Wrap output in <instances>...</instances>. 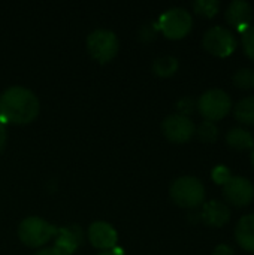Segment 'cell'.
Masks as SVG:
<instances>
[{
    "mask_svg": "<svg viewBox=\"0 0 254 255\" xmlns=\"http://www.w3.org/2000/svg\"><path fill=\"white\" fill-rule=\"evenodd\" d=\"M196 134L204 143H214L219 137V128L211 121H202L196 128Z\"/></svg>",
    "mask_w": 254,
    "mask_h": 255,
    "instance_id": "19",
    "label": "cell"
},
{
    "mask_svg": "<svg viewBox=\"0 0 254 255\" xmlns=\"http://www.w3.org/2000/svg\"><path fill=\"white\" fill-rule=\"evenodd\" d=\"M87 51L99 63H108L114 60L118 54L120 43L114 31L106 28L94 30L87 37Z\"/></svg>",
    "mask_w": 254,
    "mask_h": 255,
    "instance_id": "4",
    "label": "cell"
},
{
    "mask_svg": "<svg viewBox=\"0 0 254 255\" xmlns=\"http://www.w3.org/2000/svg\"><path fill=\"white\" fill-rule=\"evenodd\" d=\"M202 45L207 52L214 57H229L237 49V39L234 33L225 27H211L204 34Z\"/></svg>",
    "mask_w": 254,
    "mask_h": 255,
    "instance_id": "7",
    "label": "cell"
},
{
    "mask_svg": "<svg viewBox=\"0 0 254 255\" xmlns=\"http://www.w3.org/2000/svg\"><path fill=\"white\" fill-rule=\"evenodd\" d=\"M226 143L237 151H247L254 148V137L253 134L244 128L235 127L231 128L226 134Z\"/></svg>",
    "mask_w": 254,
    "mask_h": 255,
    "instance_id": "15",
    "label": "cell"
},
{
    "mask_svg": "<svg viewBox=\"0 0 254 255\" xmlns=\"http://www.w3.org/2000/svg\"><path fill=\"white\" fill-rule=\"evenodd\" d=\"M34 255H58L52 248H46V250H42V251H39V253H36Z\"/></svg>",
    "mask_w": 254,
    "mask_h": 255,
    "instance_id": "28",
    "label": "cell"
},
{
    "mask_svg": "<svg viewBox=\"0 0 254 255\" xmlns=\"http://www.w3.org/2000/svg\"><path fill=\"white\" fill-rule=\"evenodd\" d=\"M234 115L238 123L246 126H254V96H247L241 99L234 108Z\"/></svg>",
    "mask_w": 254,
    "mask_h": 255,
    "instance_id": "16",
    "label": "cell"
},
{
    "mask_svg": "<svg viewBox=\"0 0 254 255\" xmlns=\"http://www.w3.org/2000/svg\"><path fill=\"white\" fill-rule=\"evenodd\" d=\"M193 10L199 16L213 18L220 10V1H217V0H196L193 3Z\"/></svg>",
    "mask_w": 254,
    "mask_h": 255,
    "instance_id": "18",
    "label": "cell"
},
{
    "mask_svg": "<svg viewBox=\"0 0 254 255\" xmlns=\"http://www.w3.org/2000/svg\"><path fill=\"white\" fill-rule=\"evenodd\" d=\"M232 109V99L231 96L220 90L213 88L205 91L198 100V111L205 118V121H219L223 120Z\"/></svg>",
    "mask_w": 254,
    "mask_h": 255,
    "instance_id": "5",
    "label": "cell"
},
{
    "mask_svg": "<svg viewBox=\"0 0 254 255\" xmlns=\"http://www.w3.org/2000/svg\"><path fill=\"white\" fill-rule=\"evenodd\" d=\"M55 235L57 227L39 217H28L22 220L18 227L19 241L30 248H39L48 244L51 239L55 238Z\"/></svg>",
    "mask_w": 254,
    "mask_h": 255,
    "instance_id": "3",
    "label": "cell"
},
{
    "mask_svg": "<svg viewBox=\"0 0 254 255\" xmlns=\"http://www.w3.org/2000/svg\"><path fill=\"white\" fill-rule=\"evenodd\" d=\"M241 43L246 55L254 61V25H250L241 33Z\"/></svg>",
    "mask_w": 254,
    "mask_h": 255,
    "instance_id": "21",
    "label": "cell"
},
{
    "mask_svg": "<svg viewBox=\"0 0 254 255\" xmlns=\"http://www.w3.org/2000/svg\"><path fill=\"white\" fill-rule=\"evenodd\" d=\"M82 239L84 233L79 226H67L57 229L52 250L58 255H73L82 244Z\"/></svg>",
    "mask_w": 254,
    "mask_h": 255,
    "instance_id": "10",
    "label": "cell"
},
{
    "mask_svg": "<svg viewBox=\"0 0 254 255\" xmlns=\"http://www.w3.org/2000/svg\"><path fill=\"white\" fill-rule=\"evenodd\" d=\"M253 16L254 13L252 4L249 1H244V0H234L225 12L226 22L241 33L250 27Z\"/></svg>",
    "mask_w": 254,
    "mask_h": 255,
    "instance_id": "12",
    "label": "cell"
},
{
    "mask_svg": "<svg viewBox=\"0 0 254 255\" xmlns=\"http://www.w3.org/2000/svg\"><path fill=\"white\" fill-rule=\"evenodd\" d=\"M252 164H253V167H254V151H253V154H252Z\"/></svg>",
    "mask_w": 254,
    "mask_h": 255,
    "instance_id": "29",
    "label": "cell"
},
{
    "mask_svg": "<svg viewBox=\"0 0 254 255\" xmlns=\"http://www.w3.org/2000/svg\"><path fill=\"white\" fill-rule=\"evenodd\" d=\"M211 176H213L214 182H216V184H220V185H225V184L232 178L231 170H229L226 166H217V167L213 170Z\"/></svg>",
    "mask_w": 254,
    "mask_h": 255,
    "instance_id": "22",
    "label": "cell"
},
{
    "mask_svg": "<svg viewBox=\"0 0 254 255\" xmlns=\"http://www.w3.org/2000/svg\"><path fill=\"white\" fill-rule=\"evenodd\" d=\"M234 85L240 90H252L254 88V70L253 69H240L232 76Z\"/></svg>",
    "mask_w": 254,
    "mask_h": 255,
    "instance_id": "20",
    "label": "cell"
},
{
    "mask_svg": "<svg viewBox=\"0 0 254 255\" xmlns=\"http://www.w3.org/2000/svg\"><path fill=\"white\" fill-rule=\"evenodd\" d=\"M157 31H159L157 24H156V22H150V24H145V25L141 28L139 37H141L142 40H145V42H150V40H153V39L156 37Z\"/></svg>",
    "mask_w": 254,
    "mask_h": 255,
    "instance_id": "23",
    "label": "cell"
},
{
    "mask_svg": "<svg viewBox=\"0 0 254 255\" xmlns=\"http://www.w3.org/2000/svg\"><path fill=\"white\" fill-rule=\"evenodd\" d=\"M6 142H7V134H6V128L3 124H0V152L4 149L6 146Z\"/></svg>",
    "mask_w": 254,
    "mask_h": 255,
    "instance_id": "26",
    "label": "cell"
},
{
    "mask_svg": "<svg viewBox=\"0 0 254 255\" xmlns=\"http://www.w3.org/2000/svg\"><path fill=\"white\" fill-rule=\"evenodd\" d=\"M162 131L165 137L172 143H186L196 133V127L189 117L174 114L163 120Z\"/></svg>",
    "mask_w": 254,
    "mask_h": 255,
    "instance_id": "8",
    "label": "cell"
},
{
    "mask_svg": "<svg viewBox=\"0 0 254 255\" xmlns=\"http://www.w3.org/2000/svg\"><path fill=\"white\" fill-rule=\"evenodd\" d=\"M193 108H195V103H193V100L189 99V97H184V99H181V100L178 102L180 115L187 117V114H190V112L193 111Z\"/></svg>",
    "mask_w": 254,
    "mask_h": 255,
    "instance_id": "24",
    "label": "cell"
},
{
    "mask_svg": "<svg viewBox=\"0 0 254 255\" xmlns=\"http://www.w3.org/2000/svg\"><path fill=\"white\" fill-rule=\"evenodd\" d=\"M87 238H88L90 244L100 251L114 250L117 245V241H118V235H117L115 229L105 221L93 223L88 227Z\"/></svg>",
    "mask_w": 254,
    "mask_h": 255,
    "instance_id": "11",
    "label": "cell"
},
{
    "mask_svg": "<svg viewBox=\"0 0 254 255\" xmlns=\"http://www.w3.org/2000/svg\"><path fill=\"white\" fill-rule=\"evenodd\" d=\"M178 70V60L172 55H163L154 60L153 72L160 78H169Z\"/></svg>",
    "mask_w": 254,
    "mask_h": 255,
    "instance_id": "17",
    "label": "cell"
},
{
    "mask_svg": "<svg viewBox=\"0 0 254 255\" xmlns=\"http://www.w3.org/2000/svg\"><path fill=\"white\" fill-rule=\"evenodd\" d=\"M223 196L228 203L244 208L254 200V185L243 176H232L223 185Z\"/></svg>",
    "mask_w": 254,
    "mask_h": 255,
    "instance_id": "9",
    "label": "cell"
},
{
    "mask_svg": "<svg viewBox=\"0 0 254 255\" xmlns=\"http://www.w3.org/2000/svg\"><path fill=\"white\" fill-rule=\"evenodd\" d=\"M235 239L243 250L254 253V214L240 218L235 227Z\"/></svg>",
    "mask_w": 254,
    "mask_h": 255,
    "instance_id": "14",
    "label": "cell"
},
{
    "mask_svg": "<svg viewBox=\"0 0 254 255\" xmlns=\"http://www.w3.org/2000/svg\"><path fill=\"white\" fill-rule=\"evenodd\" d=\"M201 218L207 226L211 227H223L231 220V209L226 203L219 200H211L204 205Z\"/></svg>",
    "mask_w": 254,
    "mask_h": 255,
    "instance_id": "13",
    "label": "cell"
},
{
    "mask_svg": "<svg viewBox=\"0 0 254 255\" xmlns=\"http://www.w3.org/2000/svg\"><path fill=\"white\" fill-rule=\"evenodd\" d=\"M40 111L37 96L25 87H10L0 94V120L10 124H28Z\"/></svg>",
    "mask_w": 254,
    "mask_h": 255,
    "instance_id": "1",
    "label": "cell"
},
{
    "mask_svg": "<svg viewBox=\"0 0 254 255\" xmlns=\"http://www.w3.org/2000/svg\"><path fill=\"white\" fill-rule=\"evenodd\" d=\"M159 30L166 36L168 39L177 40L186 37L192 27H193V18L190 12H187L183 7H172L162 13V16L157 21Z\"/></svg>",
    "mask_w": 254,
    "mask_h": 255,
    "instance_id": "6",
    "label": "cell"
},
{
    "mask_svg": "<svg viewBox=\"0 0 254 255\" xmlns=\"http://www.w3.org/2000/svg\"><path fill=\"white\" fill-rule=\"evenodd\" d=\"M97 255H124L123 250L121 248H114V250H109V251H103L100 254Z\"/></svg>",
    "mask_w": 254,
    "mask_h": 255,
    "instance_id": "27",
    "label": "cell"
},
{
    "mask_svg": "<svg viewBox=\"0 0 254 255\" xmlns=\"http://www.w3.org/2000/svg\"><path fill=\"white\" fill-rule=\"evenodd\" d=\"M171 199L175 205L186 209H195L205 200V187L195 176H181L169 188Z\"/></svg>",
    "mask_w": 254,
    "mask_h": 255,
    "instance_id": "2",
    "label": "cell"
},
{
    "mask_svg": "<svg viewBox=\"0 0 254 255\" xmlns=\"http://www.w3.org/2000/svg\"><path fill=\"white\" fill-rule=\"evenodd\" d=\"M213 255H235V251H234L232 247H229L226 244H222V245H219V247L214 248Z\"/></svg>",
    "mask_w": 254,
    "mask_h": 255,
    "instance_id": "25",
    "label": "cell"
}]
</instances>
